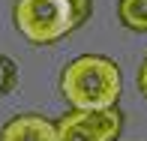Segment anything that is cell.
<instances>
[{
  "instance_id": "277c9868",
  "label": "cell",
  "mask_w": 147,
  "mask_h": 141,
  "mask_svg": "<svg viewBox=\"0 0 147 141\" xmlns=\"http://www.w3.org/2000/svg\"><path fill=\"white\" fill-rule=\"evenodd\" d=\"M0 141H57V129L42 114H18L0 129Z\"/></svg>"
},
{
  "instance_id": "8992f818",
  "label": "cell",
  "mask_w": 147,
  "mask_h": 141,
  "mask_svg": "<svg viewBox=\"0 0 147 141\" xmlns=\"http://www.w3.org/2000/svg\"><path fill=\"white\" fill-rule=\"evenodd\" d=\"M15 84H18V63L12 57L0 54V96H6Z\"/></svg>"
},
{
  "instance_id": "6da1fadb",
  "label": "cell",
  "mask_w": 147,
  "mask_h": 141,
  "mask_svg": "<svg viewBox=\"0 0 147 141\" xmlns=\"http://www.w3.org/2000/svg\"><path fill=\"white\" fill-rule=\"evenodd\" d=\"M120 90H123V75L120 66L111 57L102 54H81L72 63H66L60 75V93L72 111H99L114 108Z\"/></svg>"
},
{
  "instance_id": "5b68a950",
  "label": "cell",
  "mask_w": 147,
  "mask_h": 141,
  "mask_svg": "<svg viewBox=\"0 0 147 141\" xmlns=\"http://www.w3.org/2000/svg\"><path fill=\"white\" fill-rule=\"evenodd\" d=\"M117 18L123 27L147 33V0H117Z\"/></svg>"
},
{
  "instance_id": "52a82bcc",
  "label": "cell",
  "mask_w": 147,
  "mask_h": 141,
  "mask_svg": "<svg viewBox=\"0 0 147 141\" xmlns=\"http://www.w3.org/2000/svg\"><path fill=\"white\" fill-rule=\"evenodd\" d=\"M138 90H141V96L147 99V57H144L141 69H138Z\"/></svg>"
},
{
  "instance_id": "3957f363",
  "label": "cell",
  "mask_w": 147,
  "mask_h": 141,
  "mask_svg": "<svg viewBox=\"0 0 147 141\" xmlns=\"http://www.w3.org/2000/svg\"><path fill=\"white\" fill-rule=\"evenodd\" d=\"M57 141H114L123 129V114L114 108L69 111L54 123Z\"/></svg>"
},
{
  "instance_id": "7a4b0ae2",
  "label": "cell",
  "mask_w": 147,
  "mask_h": 141,
  "mask_svg": "<svg viewBox=\"0 0 147 141\" xmlns=\"http://www.w3.org/2000/svg\"><path fill=\"white\" fill-rule=\"evenodd\" d=\"M93 0H15V27L33 45H54L90 18Z\"/></svg>"
}]
</instances>
